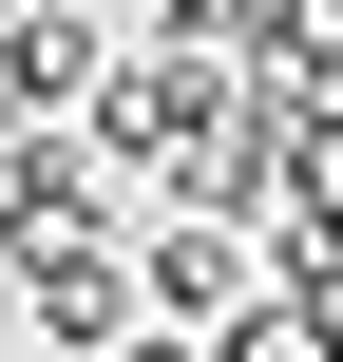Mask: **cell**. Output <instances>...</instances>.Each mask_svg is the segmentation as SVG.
<instances>
[{"label":"cell","instance_id":"8","mask_svg":"<svg viewBox=\"0 0 343 362\" xmlns=\"http://www.w3.org/2000/svg\"><path fill=\"white\" fill-rule=\"evenodd\" d=\"M38 362H57V344H38Z\"/></svg>","mask_w":343,"mask_h":362},{"label":"cell","instance_id":"6","mask_svg":"<svg viewBox=\"0 0 343 362\" xmlns=\"http://www.w3.org/2000/svg\"><path fill=\"white\" fill-rule=\"evenodd\" d=\"M115 362H229V344H210V325H172V305H153V325H134V344H115Z\"/></svg>","mask_w":343,"mask_h":362},{"label":"cell","instance_id":"7","mask_svg":"<svg viewBox=\"0 0 343 362\" xmlns=\"http://www.w3.org/2000/svg\"><path fill=\"white\" fill-rule=\"evenodd\" d=\"M0 19H19V0H0Z\"/></svg>","mask_w":343,"mask_h":362},{"label":"cell","instance_id":"5","mask_svg":"<svg viewBox=\"0 0 343 362\" xmlns=\"http://www.w3.org/2000/svg\"><path fill=\"white\" fill-rule=\"evenodd\" d=\"M153 38H172V57H210V76H248V57L286 38V0H153Z\"/></svg>","mask_w":343,"mask_h":362},{"label":"cell","instance_id":"2","mask_svg":"<svg viewBox=\"0 0 343 362\" xmlns=\"http://www.w3.org/2000/svg\"><path fill=\"white\" fill-rule=\"evenodd\" d=\"M134 267H153V305H172V325H229V305L267 286V229H248V210H191V191H172V210L134 229Z\"/></svg>","mask_w":343,"mask_h":362},{"label":"cell","instance_id":"1","mask_svg":"<svg viewBox=\"0 0 343 362\" xmlns=\"http://www.w3.org/2000/svg\"><path fill=\"white\" fill-rule=\"evenodd\" d=\"M0 286H19V325H38L57 362H115L134 325H153V267H134L115 229H57V210H19V229H0Z\"/></svg>","mask_w":343,"mask_h":362},{"label":"cell","instance_id":"3","mask_svg":"<svg viewBox=\"0 0 343 362\" xmlns=\"http://www.w3.org/2000/svg\"><path fill=\"white\" fill-rule=\"evenodd\" d=\"M115 57H134V38H115V19H76V0H19V19H0V95H38V115H76Z\"/></svg>","mask_w":343,"mask_h":362},{"label":"cell","instance_id":"4","mask_svg":"<svg viewBox=\"0 0 343 362\" xmlns=\"http://www.w3.org/2000/svg\"><path fill=\"white\" fill-rule=\"evenodd\" d=\"M210 344H229V362H343V325L306 305V286H286V267H267V286H248V305L210 325Z\"/></svg>","mask_w":343,"mask_h":362}]
</instances>
